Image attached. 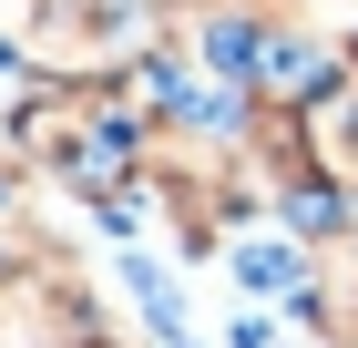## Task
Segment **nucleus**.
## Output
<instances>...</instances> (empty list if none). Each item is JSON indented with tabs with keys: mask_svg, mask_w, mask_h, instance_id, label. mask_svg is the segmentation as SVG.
I'll return each mask as SVG.
<instances>
[{
	"mask_svg": "<svg viewBox=\"0 0 358 348\" xmlns=\"http://www.w3.org/2000/svg\"><path fill=\"white\" fill-rule=\"evenodd\" d=\"M10 134H21V154L52 185L113 205V195H134L143 154H154V103L134 92V72H113V82H41L10 113Z\"/></svg>",
	"mask_w": 358,
	"mask_h": 348,
	"instance_id": "1",
	"label": "nucleus"
},
{
	"mask_svg": "<svg viewBox=\"0 0 358 348\" xmlns=\"http://www.w3.org/2000/svg\"><path fill=\"white\" fill-rule=\"evenodd\" d=\"M83 338H103V318L72 287V267H52L41 246H10L0 256V348H83Z\"/></svg>",
	"mask_w": 358,
	"mask_h": 348,
	"instance_id": "2",
	"label": "nucleus"
},
{
	"mask_svg": "<svg viewBox=\"0 0 358 348\" xmlns=\"http://www.w3.org/2000/svg\"><path fill=\"white\" fill-rule=\"evenodd\" d=\"M297 144H307V174L358 205V62L317 92V103H297Z\"/></svg>",
	"mask_w": 358,
	"mask_h": 348,
	"instance_id": "3",
	"label": "nucleus"
},
{
	"mask_svg": "<svg viewBox=\"0 0 358 348\" xmlns=\"http://www.w3.org/2000/svg\"><path fill=\"white\" fill-rule=\"evenodd\" d=\"M307 267H317V256L287 246V236H246V246H236V287H256V297H297Z\"/></svg>",
	"mask_w": 358,
	"mask_h": 348,
	"instance_id": "4",
	"label": "nucleus"
},
{
	"mask_svg": "<svg viewBox=\"0 0 358 348\" xmlns=\"http://www.w3.org/2000/svg\"><path fill=\"white\" fill-rule=\"evenodd\" d=\"M225 338H236V348H287V338H276L266 318H236V328H225Z\"/></svg>",
	"mask_w": 358,
	"mask_h": 348,
	"instance_id": "5",
	"label": "nucleus"
},
{
	"mask_svg": "<svg viewBox=\"0 0 358 348\" xmlns=\"http://www.w3.org/2000/svg\"><path fill=\"white\" fill-rule=\"evenodd\" d=\"M83 348H123V338H83Z\"/></svg>",
	"mask_w": 358,
	"mask_h": 348,
	"instance_id": "6",
	"label": "nucleus"
}]
</instances>
